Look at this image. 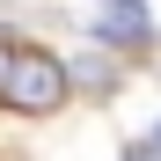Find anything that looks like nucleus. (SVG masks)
<instances>
[{"instance_id": "nucleus-1", "label": "nucleus", "mask_w": 161, "mask_h": 161, "mask_svg": "<svg viewBox=\"0 0 161 161\" xmlns=\"http://www.w3.org/2000/svg\"><path fill=\"white\" fill-rule=\"evenodd\" d=\"M66 88H73V73L51 59V51L0 37V103H8V110L44 117V110H59V103H66Z\"/></svg>"}, {"instance_id": "nucleus-2", "label": "nucleus", "mask_w": 161, "mask_h": 161, "mask_svg": "<svg viewBox=\"0 0 161 161\" xmlns=\"http://www.w3.org/2000/svg\"><path fill=\"white\" fill-rule=\"evenodd\" d=\"M103 8H110V22H95V37H103V44H132V51H147V44H154L147 0H103Z\"/></svg>"}, {"instance_id": "nucleus-3", "label": "nucleus", "mask_w": 161, "mask_h": 161, "mask_svg": "<svg viewBox=\"0 0 161 161\" xmlns=\"http://www.w3.org/2000/svg\"><path fill=\"white\" fill-rule=\"evenodd\" d=\"M147 147H154V154H161V125H154V139H147Z\"/></svg>"}]
</instances>
